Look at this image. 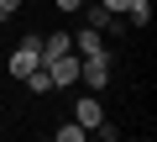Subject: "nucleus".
Masks as SVG:
<instances>
[{
    "label": "nucleus",
    "instance_id": "nucleus-6",
    "mask_svg": "<svg viewBox=\"0 0 157 142\" xmlns=\"http://www.w3.org/2000/svg\"><path fill=\"white\" fill-rule=\"evenodd\" d=\"M126 26H136V32H147V26H152V0H131V11H126Z\"/></svg>",
    "mask_w": 157,
    "mask_h": 142
},
{
    "label": "nucleus",
    "instance_id": "nucleus-11",
    "mask_svg": "<svg viewBox=\"0 0 157 142\" xmlns=\"http://www.w3.org/2000/svg\"><path fill=\"white\" fill-rule=\"evenodd\" d=\"M0 32H6V11H0Z\"/></svg>",
    "mask_w": 157,
    "mask_h": 142
},
{
    "label": "nucleus",
    "instance_id": "nucleus-4",
    "mask_svg": "<svg viewBox=\"0 0 157 142\" xmlns=\"http://www.w3.org/2000/svg\"><path fill=\"white\" fill-rule=\"evenodd\" d=\"M73 121H78V126H84V132H94V126L105 121V100H100L94 90H84V95H78V100H73Z\"/></svg>",
    "mask_w": 157,
    "mask_h": 142
},
{
    "label": "nucleus",
    "instance_id": "nucleus-5",
    "mask_svg": "<svg viewBox=\"0 0 157 142\" xmlns=\"http://www.w3.org/2000/svg\"><path fill=\"white\" fill-rule=\"evenodd\" d=\"M73 53H78V58H94V53H105V32H100V26H84V32L73 37Z\"/></svg>",
    "mask_w": 157,
    "mask_h": 142
},
{
    "label": "nucleus",
    "instance_id": "nucleus-3",
    "mask_svg": "<svg viewBox=\"0 0 157 142\" xmlns=\"http://www.w3.org/2000/svg\"><path fill=\"white\" fill-rule=\"evenodd\" d=\"M78 63H84V58H78L73 47L68 53H58V58H47L42 68H47V74H52V90H63V84H78Z\"/></svg>",
    "mask_w": 157,
    "mask_h": 142
},
{
    "label": "nucleus",
    "instance_id": "nucleus-8",
    "mask_svg": "<svg viewBox=\"0 0 157 142\" xmlns=\"http://www.w3.org/2000/svg\"><path fill=\"white\" fill-rule=\"evenodd\" d=\"M84 137H89V132L78 126V121H63V126H58V142H84Z\"/></svg>",
    "mask_w": 157,
    "mask_h": 142
},
{
    "label": "nucleus",
    "instance_id": "nucleus-1",
    "mask_svg": "<svg viewBox=\"0 0 157 142\" xmlns=\"http://www.w3.org/2000/svg\"><path fill=\"white\" fill-rule=\"evenodd\" d=\"M42 63V37H21V47L6 58V68H11V79H26L32 68Z\"/></svg>",
    "mask_w": 157,
    "mask_h": 142
},
{
    "label": "nucleus",
    "instance_id": "nucleus-9",
    "mask_svg": "<svg viewBox=\"0 0 157 142\" xmlns=\"http://www.w3.org/2000/svg\"><path fill=\"white\" fill-rule=\"evenodd\" d=\"M21 6H26V0H0V11H6V21H11V16H21Z\"/></svg>",
    "mask_w": 157,
    "mask_h": 142
},
{
    "label": "nucleus",
    "instance_id": "nucleus-7",
    "mask_svg": "<svg viewBox=\"0 0 157 142\" xmlns=\"http://www.w3.org/2000/svg\"><path fill=\"white\" fill-rule=\"evenodd\" d=\"M21 84H26V90H32V95H52V74H47V68H42V63H37V68H32V74H26V79H21Z\"/></svg>",
    "mask_w": 157,
    "mask_h": 142
},
{
    "label": "nucleus",
    "instance_id": "nucleus-10",
    "mask_svg": "<svg viewBox=\"0 0 157 142\" xmlns=\"http://www.w3.org/2000/svg\"><path fill=\"white\" fill-rule=\"evenodd\" d=\"M52 6H58V11H63V16H73V11H78V6H84V0H52Z\"/></svg>",
    "mask_w": 157,
    "mask_h": 142
},
{
    "label": "nucleus",
    "instance_id": "nucleus-2",
    "mask_svg": "<svg viewBox=\"0 0 157 142\" xmlns=\"http://www.w3.org/2000/svg\"><path fill=\"white\" fill-rule=\"evenodd\" d=\"M78 84L94 90V95H105V84H110V53H94V58L78 63Z\"/></svg>",
    "mask_w": 157,
    "mask_h": 142
}]
</instances>
